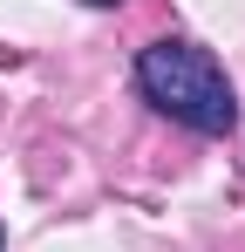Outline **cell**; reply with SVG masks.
<instances>
[{
    "mask_svg": "<svg viewBox=\"0 0 245 252\" xmlns=\"http://www.w3.org/2000/svg\"><path fill=\"white\" fill-rule=\"evenodd\" d=\"M89 7H122V0H89Z\"/></svg>",
    "mask_w": 245,
    "mask_h": 252,
    "instance_id": "7a4b0ae2",
    "label": "cell"
},
{
    "mask_svg": "<svg viewBox=\"0 0 245 252\" xmlns=\"http://www.w3.org/2000/svg\"><path fill=\"white\" fill-rule=\"evenodd\" d=\"M0 246H7V232H0Z\"/></svg>",
    "mask_w": 245,
    "mask_h": 252,
    "instance_id": "3957f363",
    "label": "cell"
},
{
    "mask_svg": "<svg viewBox=\"0 0 245 252\" xmlns=\"http://www.w3.org/2000/svg\"><path fill=\"white\" fill-rule=\"evenodd\" d=\"M136 89L157 102L170 123L198 129V136H225V129L239 123L232 82H225V68L211 62V48H198V41H177V34L150 41L136 55Z\"/></svg>",
    "mask_w": 245,
    "mask_h": 252,
    "instance_id": "6da1fadb",
    "label": "cell"
}]
</instances>
